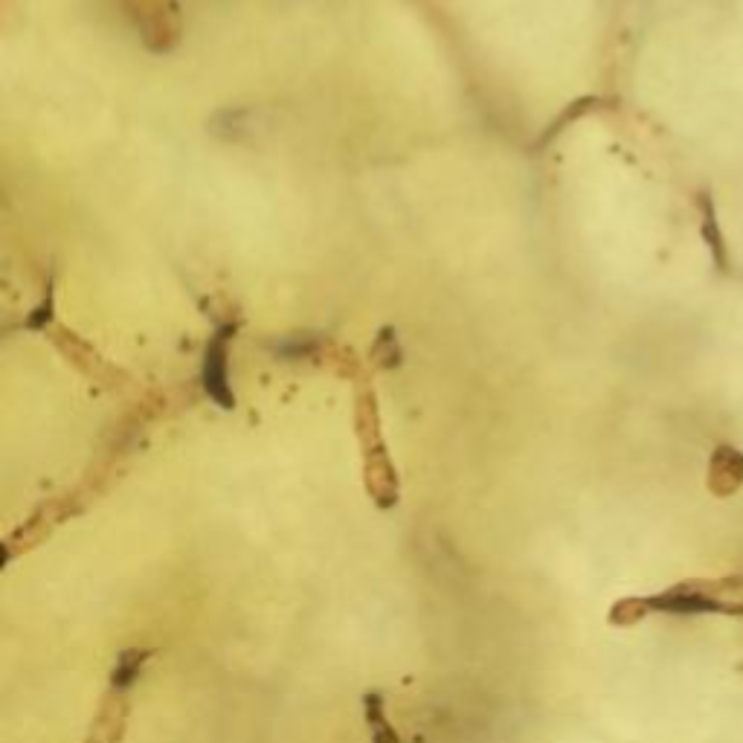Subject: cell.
I'll return each mask as SVG.
<instances>
[{
  "label": "cell",
  "instance_id": "obj_1",
  "mask_svg": "<svg viewBox=\"0 0 743 743\" xmlns=\"http://www.w3.org/2000/svg\"><path fill=\"white\" fill-rule=\"evenodd\" d=\"M648 610L662 613H738L743 616V578L691 581L668 593L645 598Z\"/></svg>",
  "mask_w": 743,
  "mask_h": 743
},
{
  "label": "cell",
  "instance_id": "obj_5",
  "mask_svg": "<svg viewBox=\"0 0 743 743\" xmlns=\"http://www.w3.org/2000/svg\"><path fill=\"white\" fill-rule=\"evenodd\" d=\"M146 659H149V651H122L117 665H114V677H111L114 688H119V691L131 688V683L140 677V668Z\"/></svg>",
  "mask_w": 743,
  "mask_h": 743
},
{
  "label": "cell",
  "instance_id": "obj_6",
  "mask_svg": "<svg viewBox=\"0 0 743 743\" xmlns=\"http://www.w3.org/2000/svg\"><path fill=\"white\" fill-rule=\"evenodd\" d=\"M645 613H651L645 598H627V601H619V604H616V610L610 613V619H613L616 625H633V622H639Z\"/></svg>",
  "mask_w": 743,
  "mask_h": 743
},
{
  "label": "cell",
  "instance_id": "obj_4",
  "mask_svg": "<svg viewBox=\"0 0 743 743\" xmlns=\"http://www.w3.org/2000/svg\"><path fill=\"white\" fill-rule=\"evenodd\" d=\"M366 717H369V729H372V741L375 743H401L398 732L387 723L384 714V700L378 694L366 697Z\"/></svg>",
  "mask_w": 743,
  "mask_h": 743
},
{
  "label": "cell",
  "instance_id": "obj_3",
  "mask_svg": "<svg viewBox=\"0 0 743 743\" xmlns=\"http://www.w3.org/2000/svg\"><path fill=\"white\" fill-rule=\"evenodd\" d=\"M714 494H735L743 485V453L735 447H717L709 474Z\"/></svg>",
  "mask_w": 743,
  "mask_h": 743
},
{
  "label": "cell",
  "instance_id": "obj_2",
  "mask_svg": "<svg viewBox=\"0 0 743 743\" xmlns=\"http://www.w3.org/2000/svg\"><path fill=\"white\" fill-rule=\"evenodd\" d=\"M204 389L207 395L224 410H230L233 392L227 384V334H215V340L207 346V363H204Z\"/></svg>",
  "mask_w": 743,
  "mask_h": 743
}]
</instances>
